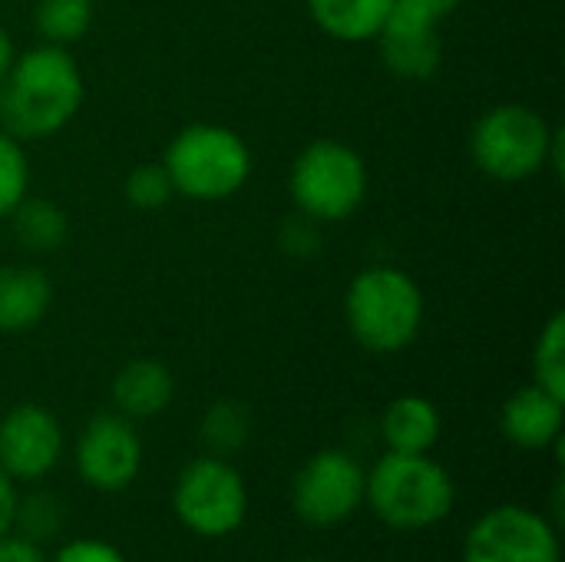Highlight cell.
I'll return each mask as SVG.
<instances>
[{
	"label": "cell",
	"mask_w": 565,
	"mask_h": 562,
	"mask_svg": "<svg viewBox=\"0 0 565 562\" xmlns=\"http://www.w3.org/2000/svg\"><path fill=\"white\" fill-rule=\"evenodd\" d=\"M86 99V79L70 46L36 43L13 56L0 83V129L20 142L63 132Z\"/></svg>",
	"instance_id": "1"
},
{
	"label": "cell",
	"mask_w": 565,
	"mask_h": 562,
	"mask_svg": "<svg viewBox=\"0 0 565 562\" xmlns=\"http://www.w3.org/2000/svg\"><path fill=\"white\" fill-rule=\"evenodd\" d=\"M565 132L530 103H497L470 129V159L493 182H526L546 169L563 179Z\"/></svg>",
	"instance_id": "2"
},
{
	"label": "cell",
	"mask_w": 565,
	"mask_h": 562,
	"mask_svg": "<svg viewBox=\"0 0 565 562\" xmlns=\"http://www.w3.org/2000/svg\"><path fill=\"white\" fill-rule=\"evenodd\" d=\"M427 301L420 285L397 265L358 272L344 291V325L371 354L407 351L424 328Z\"/></svg>",
	"instance_id": "3"
},
{
	"label": "cell",
	"mask_w": 565,
	"mask_h": 562,
	"mask_svg": "<svg viewBox=\"0 0 565 562\" xmlns=\"http://www.w3.org/2000/svg\"><path fill=\"white\" fill-rule=\"evenodd\" d=\"M172 179L175 195L192 202H225L252 179L248 142L222 123L182 126L159 159Z\"/></svg>",
	"instance_id": "4"
},
{
	"label": "cell",
	"mask_w": 565,
	"mask_h": 562,
	"mask_svg": "<svg viewBox=\"0 0 565 562\" xmlns=\"http://www.w3.org/2000/svg\"><path fill=\"white\" fill-rule=\"evenodd\" d=\"M364 500L391 530H430L454 510L450 474L427 454L387 450L364 477Z\"/></svg>",
	"instance_id": "5"
},
{
	"label": "cell",
	"mask_w": 565,
	"mask_h": 562,
	"mask_svg": "<svg viewBox=\"0 0 565 562\" xmlns=\"http://www.w3.org/2000/svg\"><path fill=\"white\" fill-rule=\"evenodd\" d=\"M371 172L364 156L341 139H315L308 142L288 172V195L295 212L338 225L348 222L367 199Z\"/></svg>",
	"instance_id": "6"
},
{
	"label": "cell",
	"mask_w": 565,
	"mask_h": 562,
	"mask_svg": "<svg viewBox=\"0 0 565 562\" xmlns=\"http://www.w3.org/2000/svg\"><path fill=\"white\" fill-rule=\"evenodd\" d=\"M175 517L199 537H228L245 523L248 487L225 457H199L182 467L172 490Z\"/></svg>",
	"instance_id": "7"
},
{
	"label": "cell",
	"mask_w": 565,
	"mask_h": 562,
	"mask_svg": "<svg viewBox=\"0 0 565 562\" xmlns=\"http://www.w3.org/2000/svg\"><path fill=\"white\" fill-rule=\"evenodd\" d=\"M364 477L348 450H318L291 484V507L308 527H341L364 503Z\"/></svg>",
	"instance_id": "8"
},
{
	"label": "cell",
	"mask_w": 565,
	"mask_h": 562,
	"mask_svg": "<svg viewBox=\"0 0 565 562\" xmlns=\"http://www.w3.org/2000/svg\"><path fill=\"white\" fill-rule=\"evenodd\" d=\"M463 562H559V537L536 510L497 507L470 527Z\"/></svg>",
	"instance_id": "9"
},
{
	"label": "cell",
	"mask_w": 565,
	"mask_h": 562,
	"mask_svg": "<svg viewBox=\"0 0 565 562\" xmlns=\"http://www.w3.org/2000/svg\"><path fill=\"white\" fill-rule=\"evenodd\" d=\"M142 470V441L129 417L96 414L76 441V474L99 494L126 490Z\"/></svg>",
	"instance_id": "10"
},
{
	"label": "cell",
	"mask_w": 565,
	"mask_h": 562,
	"mask_svg": "<svg viewBox=\"0 0 565 562\" xmlns=\"http://www.w3.org/2000/svg\"><path fill=\"white\" fill-rule=\"evenodd\" d=\"M63 457V427L43 404H17L0 421V467L13 480H40Z\"/></svg>",
	"instance_id": "11"
},
{
	"label": "cell",
	"mask_w": 565,
	"mask_h": 562,
	"mask_svg": "<svg viewBox=\"0 0 565 562\" xmlns=\"http://www.w3.org/2000/svg\"><path fill=\"white\" fill-rule=\"evenodd\" d=\"M565 397L550 394L540 384H526L503 401L500 431L520 450H550L563 441Z\"/></svg>",
	"instance_id": "12"
},
{
	"label": "cell",
	"mask_w": 565,
	"mask_h": 562,
	"mask_svg": "<svg viewBox=\"0 0 565 562\" xmlns=\"http://www.w3.org/2000/svg\"><path fill=\"white\" fill-rule=\"evenodd\" d=\"M175 397V378L172 371L156 358H136L119 368L113 378V407L116 414L136 421L159 417Z\"/></svg>",
	"instance_id": "13"
},
{
	"label": "cell",
	"mask_w": 565,
	"mask_h": 562,
	"mask_svg": "<svg viewBox=\"0 0 565 562\" xmlns=\"http://www.w3.org/2000/svg\"><path fill=\"white\" fill-rule=\"evenodd\" d=\"M53 305V282L36 265H0V335L33 331Z\"/></svg>",
	"instance_id": "14"
},
{
	"label": "cell",
	"mask_w": 565,
	"mask_h": 562,
	"mask_svg": "<svg viewBox=\"0 0 565 562\" xmlns=\"http://www.w3.org/2000/svg\"><path fill=\"white\" fill-rule=\"evenodd\" d=\"M374 43L381 50V60H384L387 73L404 79V83H424V79L437 76V70L444 63L440 30L384 26Z\"/></svg>",
	"instance_id": "15"
},
{
	"label": "cell",
	"mask_w": 565,
	"mask_h": 562,
	"mask_svg": "<svg viewBox=\"0 0 565 562\" xmlns=\"http://www.w3.org/2000/svg\"><path fill=\"white\" fill-rule=\"evenodd\" d=\"M440 427L444 421L437 404L420 394L394 397L381 417L384 444L394 454H430V447L440 441Z\"/></svg>",
	"instance_id": "16"
},
{
	"label": "cell",
	"mask_w": 565,
	"mask_h": 562,
	"mask_svg": "<svg viewBox=\"0 0 565 562\" xmlns=\"http://www.w3.org/2000/svg\"><path fill=\"white\" fill-rule=\"evenodd\" d=\"M394 0H308L315 26L338 43H374Z\"/></svg>",
	"instance_id": "17"
},
{
	"label": "cell",
	"mask_w": 565,
	"mask_h": 562,
	"mask_svg": "<svg viewBox=\"0 0 565 562\" xmlns=\"http://www.w3.org/2000/svg\"><path fill=\"white\" fill-rule=\"evenodd\" d=\"M7 222L13 225L20 248H26L33 255H50V252L63 248L70 238V215L53 199L26 195Z\"/></svg>",
	"instance_id": "18"
},
{
	"label": "cell",
	"mask_w": 565,
	"mask_h": 562,
	"mask_svg": "<svg viewBox=\"0 0 565 562\" xmlns=\"http://www.w3.org/2000/svg\"><path fill=\"white\" fill-rule=\"evenodd\" d=\"M96 17V0H33V30L40 43L73 46L79 43Z\"/></svg>",
	"instance_id": "19"
},
{
	"label": "cell",
	"mask_w": 565,
	"mask_h": 562,
	"mask_svg": "<svg viewBox=\"0 0 565 562\" xmlns=\"http://www.w3.org/2000/svg\"><path fill=\"white\" fill-rule=\"evenodd\" d=\"M252 434V414L245 404L225 397V401H215L209 411H205V421H202V441L205 447L212 450V457H232L245 447Z\"/></svg>",
	"instance_id": "20"
},
{
	"label": "cell",
	"mask_w": 565,
	"mask_h": 562,
	"mask_svg": "<svg viewBox=\"0 0 565 562\" xmlns=\"http://www.w3.org/2000/svg\"><path fill=\"white\" fill-rule=\"evenodd\" d=\"M533 384L565 397V315L556 311L533 344Z\"/></svg>",
	"instance_id": "21"
},
{
	"label": "cell",
	"mask_w": 565,
	"mask_h": 562,
	"mask_svg": "<svg viewBox=\"0 0 565 562\" xmlns=\"http://www.w3.org/2000/svg\"><path fill=\"white\" fill-rule=\"evenodd\" d=\"M26 195H30L26 142L0 129V222H7Z\"/></svg>",
	"instance_id": "22"
},
{
	"label": "cell",
	"mask_w": 565,
	"mask_h": 562,
	"mask_svg": "<svg viewBox=\"0 0 565 562\" xmlns=\"http://www.w3.org/2000/svg\"><path fill=\"white\" fill-rule=\"evenodd\" d=\"M122 195L136 212H159L175 199V189L162 162H142L126 176Z\"/></svg>",
	"instance_id": "23"
},
{
	"label": "cell",
	"mask_w": 565,
	"mask_h": 562,
	"mask_svg": "<svg viewBox=\"0 0 565 562\" xmlns=\"http://www.w3.org/2000/svg\"><path fill=\"white\" fill-rule=\"evenodd\" d=\"M463 7V0H394L391 17L384 26L401 30H440L447 17H454Z\"/></svg>",
	"instance_id": "24"
},
{
	"label": "cell",
	"mask_w": 565,
	"mask_h": 562,
	"mask_svg": "<svg viewBox=\"0 0 565 562\" xmlns=\"http://www.w3.org/2000/svg\"><path fill=\"white\" fill-rule=\"evenodd\" d=\"M278 245H281L288 255H295V258L315 255V252L321 248V222H315V219H308V215H301V212L288 215V219L281 222V229H278Z\"/></svg>",
	"instance_id": "25"
},
{
	"label": "cell",
	"mask_w": 565,
	"mask_h": 562,
	"mask_svg": "<svg viewBox=\"0 0 565 562\" xmlns=\"http://www.w3.org/2000/svg\"><path fill=\"white\" fill-rule=\"evenodd\" d=\"M53 562H126V556L106 540H73L53 556Z\"/></svg>",
	"instance_id": "26"
},
{
	"label": "cell",
	"mask_w": 565,
	"mask_h": 562,
	"mask_svg": "<svg viewBox=\"0 0 565 562\" xmlns=\"http://www.w3.org/2000/svg\"><path fill=\"white\" fill-rule=\"evenodd\" d=\"M0 562H46V556L40 553V547L26 537H0Z\"/></svg>",
	"instance_id": "27"
},
{
	"label": "cell",
	"mask_w": 565,
	"mask_h": 562,
	"mask_svg": "<svg viewBox=\"0 0 565 562\" xmlns=\"http://www.w3.org/2000/svg\"><path fill=\"white\" fill-rule=\"evenodd\" d=\"M17 507H20V497H17L13 477L0 467V537L10 533V527L17 523Z\"/></svg>",
	"instance_id": "28"
},
{
	"label": "cell",
	"mask_w": 565,
	"mask_h": 562,
	"mask_svg": "<svg viewBox=\"0 0 565 562\" xmlns=\"http://www.w3.org/2000/svg\"><path fill=\"white\" fill-rule=\"evenodd\" d=\"M13 56H17L13 36H10V30L0 23V83H3V76H7V70H10V63H13Z\"/></svg>",
	"instance_id": "29"
},
{
	"label": "cell",
	"mask_w": 565,
	"mask_h": 562,
	"mask_svg": "<svg viewBox=\"0 0 565 562\" xmlns=\"http://www.w3.org/2000/svg\"><path fill=\"white\" fill-rule=\"evenodd\" d=\"M298 562H321V560H298Z\"/></svg>",
	"instance_id": "30"
}]
</instances>
